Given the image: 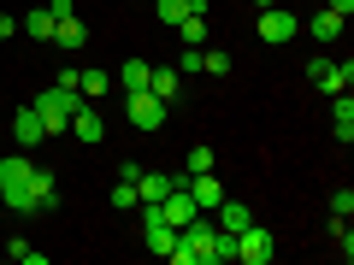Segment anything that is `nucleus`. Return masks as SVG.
I'll return each instance as SVG.
<instances>
[{
    "label": "nucleus",
    "instance_id": "nucleus-23",
    "mask_svg": "<svg viewBox=\"0 0 354 265\" xmlns=\"http://www.w3.org/2000/svg\"><path fill=\"white\" fill-rule=\"evenodd\" d=\"M77 95H83V101H101L106 95V71H77Z\"/></svg>",
    "mask_w": 354,
    "mask_h": 265
},
{
    "label": "nucleus",
    "instance_id": "nucleus-12",
    "mask_svg": "<svg viewBox=\"0 0 354 265\" xmlns=\"http://www.w3.org/2000/svg\"><path fill=\"white\" fill-rule=\"evenodd\" d=\"M165 189H171V171H142V177H136V206L165 201Z\"/></svg>",
    "mask_w": 354,
    "mask_h": 265
},
{
    "label": "nucleus",
    "instance_id": "nucleus-29",
    "mask_svg": "<svg viewBox=\"0 0 354 265\" xmlns=\"http://www.w3.org/2000/svg\"><path fill=\"white\" fill-rule=\"evenodd\" d=\"M12 259H24V265H48V253L30 248V242H12Z\"/></svg>",
    "mask_w": 354,
    "mask_h": 265
},
{
    "label": "nucleus",
    "instance_id": "nucleus-32",
    "mask_svg": "<svg viewBox=\"0 0 354 265\" xmlns=\"http://www.w3.org/2000/svg\"><path fill=\"white\" fill-rule=\"evenodd\" d=\"M254 6H260V12H266V6H278V0H254Z\"/></svg>",
    "mask_w": 354,
    "mask_h": 265
},
{
    "label": "nucleus",
    "instance_id": "nucleus-33",
    "mask_svg": "<svg viewBox=\"0 0 354 265\" xmlns=\"http://www.w3.org/2000/svg\"><path fill=\"white\" fill-rule=\"evenodd\" d=\"M0 118H6V112H0Z\"/></svg>",
    "mask_w": 354,
    "mask_h": 265
},
{
    "label": "nucleus",
    "instance_id": "nucleus-3",
    "mask_svg": "<svg viewBox=\"0 0 354 265\" xmlns=\"http://www.w3.org/2000/svg\"><path fill=\"white\" fill-rule=\"evenodd\" d=\"M77 101H83L77 88H59V83H53V88H41V95H36L30 106L41 112V130H48V136H65V130H71V112H77Z\"/></svg>",
    "mask_w": 354,
    "mask_h": 265
},
{
    "label": "nucleus",
    "instance_id": "nucleus-5",
    "mask_svg": "<svg viewBox=\"0 0 354 265\" xmlns=\"http://www.w3.org/2000/svg\"><path fill=\"white\" fill-rule=\"evenodd\" d=\"M124 106H130V124H136V130H160L165 124V101L153 95V88H130Z\"/></svg>",
    "mask_w": 354,
    "mask_h": 265
},
{
    "label": "nucleus",
    "instance_id": "nucleus-2",
    "mask_svg": "<svg viewBox=\"0 0 354 265\" xmlns=\"http://www.w3.org/2000/svg\"><path fill=\"white\" fill-rule=\"evenodd\" d=\"M36 165L24 159V153H6L0 159V201L12 206V213H36Z\"/></svg>",
    "mask_w": 354,
    "mask_h": 265
},
{
    "label": "nucleus",
    "instance_id": "nucleus-1",
    "mask_svg": "<svg viewBox=\"0 0 354 265\" xmlns=\"http://www.w3.org/2000/svg\"><path fill=\"white\" fill-rule=\"evenodd\" d=\"M165 259H177V265H218V224L189 218V224L177 230V242H171Z\"/></svg>",
    "mask_w": 354,
    "mask_h": 265
},
{
    "label": "nucleus",
    "instance_id": "nucleus-31",
    "mask_svg": "<svg viewBox=\"0 0 354 265\" xmlns=\"http://www.w3.org/2000/svg\"><path fill=\"white\" fill-rule=\"evenodd\" d=\"M330 12H342V18H348V12H354V0H330Z\"/></svg>",
    "mask_w": 354,
    "mask_h": 265
},
{
    "label": "nucleus",
    "instance_id": "nucleus-18",
    "mask_svg": "<svg viewBox=\"0 0 354 265\" xmlns=\"http://www.w3.org/2000/svg\"><path fill=\"white\" fill-rule=\"evenodd\" d=\"M53 41H59L65 53H77V48H83V41H88V30H83V18H77V12H71V18H59V30H53Z\"/></svg>",
    "mask_w": 354,
    "mask_h": 265
},
{
    "label": "nucleus",
    "instance_id": "nucleus-20",
    "mask_svg": "<svg viewBox=\"0 0 354 265\" xmlns=\"http://www.w3.org/2000/svg\"><path fill=\"white\" fill-rule=\"evenodd\" d=\"M148 71H153V59H124V65H118V83H124V95H130V88H148Z\"/></svg>",
    "mask_w": 354,
    "mask_h": 265
},
{
    "label": "nucleus",
    "instance_id": "nucleus-21",
    "mask_svg": "<svg viewBox=\"0 0 354 265\" xmlns=\"http://www.w3.org/2000/svg\"><path fill=\"white\" fill-rule=\"evenodd\" d=\"M30 189H36V213H41V206H59V183H53V171L36 165V183H30Z\"/></svg>",
    "mask_w": 354,
    "mask_h": 265
},
{
    "label": "nucleus",
    "instance_id": "nucleus-26",
    "mask_svg": "<svg viewBox=\"0 0 354 265\" xmlns=\"http://www.w3.org/2000/svg\"><path fill=\"white\" fill-rule=\"evenodd\" d=\"M106 201H113V206H136V183H124V177H118V183H113V195H106Z\"/></svg>",
    "mask_w": 354,
    "mask_h": 265
},
{
    "label": "nucleus",
    "instance_id": "nucleus-22",
    "mask_svg": "<svg viewBox=\"0 0 354 265\" xmlns=\"http://www.w3.org/2000/svg\"><path fill=\"white\" fill-rule=\"evenodd\" d=\"M177 36H183V48H201L207 41V12H189L183 24H177Z\"/></svg>",
    "mask_w": 354,
    "mask_h": 265
},
{
    "label": "nucleus",
    "instance_id": "nucleus-4",
    "mask_svg": "<svg viewBox=\"0 0 354 265\" xmlns=\"http://www.w3.org/2000/svg\"><path fill=\"white\" fill-rule=\"evenodd\" d=\"M307 77H313L325 95H348V83H354V59H307Z\"/></svg>",
    "mask_w": 354,
    "mask_h": 265
},
{
    "label": "nucleus",
    "instance_id": "nucleus-16",
    "mask_svg": "<svg viewBox=\"0 0 354 265\" xmlns=\"http://www.w3.org/2000/svg\"><path fill=\"white\" fill-rule=\"evenodd\" d=\"M148 88L160 95L165 106H171V101H177V88H183V77H177V65H153V71H148Z\"/></svg>",
    "mask_w": 354,
    "mask_h": 265
},
{
    "label": "nucleus",
    "instance_id": "nucleus-28",
    "mask_svg": "<svg viewBox=\"0 0 354 265\" xmlns=\"http://www.w3.org/2000/svg\"><path fill=\"white\" fill-rule=\"evenodd\" d=\"M354 213V189H337L330 195V218H348Z\"/></svg>",
    "mask_w": 354,
    "mask_h": 265
},
{
    "label": "nucleus",
    "instance_id": "nucleus-30",
    "mask_svg": "<svg viewBox=\"0 0 354 265\" xmlns=\"http://www.w3.org/2000/svg\"><path fill=\"white\" fill-rule=\"evenodd\" d=\"M12 30H18V18H12V12H0V41L12 36Z\"/></svg>",
    "mask_w": 354,
    "mask_h": 265
},
{
    "label": "nucleus",
    "instance_id": "nucleus-25",
    "mask_svg": "<svg viewBox=\"0 0 354 265\" xmlns=\"http://www.w3.org/2000/svg\"><path fill=\"white\" fill-rule=\"evenodd\" d=\"M195 71H201V48H183L177 53V77H195Z\"/></svg>",
    "mask_w": 354,
    "mask_h": 265
},
{
    "label": "nucleus",
    "instance_id": "nucleus-7",
    "mask_svg": "<svg viewBox=\"0 0 354 265\" xmlns=\"http://www.w3.org/2000/svg\"><path fill=\"white\" fill-rule=\"evenodd\" d=\"M153 213H160L171 230H183L189 218H201V206L189 201V189H165V201H153Z\"/></svg>",
    "mask_w": 354,
    "mask_h": 265
},
{
    "label": "nucleus",
    "instance_id": "nucleus-19",
    "mask_svg": "<svg viewBox=\"0 0 354 265\" xmlns=\"http://www.w3.org/2000/svg\"><path fill=\"white\" fill-rule=\"evenodd\" d=\"M342 24H348V18L325 6V12H313V24H307V30H313V41H337V36H342Z\"/></svg>",
    "mask_w": 354,
    "mask_h": 265
},
{
    "label": "nucleus",
    "instance_id": "nucleus-11",
    "mask_svg": "<svg viewBox=\"0 0 354 265\" xmlns=\"http://www.w3.org/2000/svg\"><path fill=\"white\" fill-rule=\"evenodd\" d=\"M71 136H77V141H101V136H106L101 106H83V101H77V112H71Z\"/></svg>",
    "mask_w": 354,
    "mask_h": 265
},
{
    "label": "nucleus",
    "instance_id": "nucleus-9",
    "mask_svg": "<svg viewBox=\"0 0 354 265\" xmlns=\"http://www.w3.org/2000/svg\"><path fill=\"white\" fill-rule=\"evenodd\" d=\"M260 41H272V48L295 41V12H278V6H266V12H260Z\"/></svg>",
    "mask_w": 354,
    "mask_h": 265
},
{
    "label": "nucleus",
    "instance_id": "nucleus-24",
    "mask_svg": "<svg viewBox=\"0 0 354 265\" xmlns=\"http://www.w3.org/2000/svg\"><path fill=\"white\" fill-rule=\"evenodd\" d=\"M201 71H207V77H225V71H230V53H218V48L201 53Z\"/></svg>",
    "mask_w": 354,
    "mask_h": 265
},
{
    "label": "nucleus",
    "instance_id": "nucleus-13",
    "mask_svg": "<svg viewBox=\"0 0 354 265\" xmlns=\"http://www.w3.org/2000/svg\"><path fill=\"white\" fill-rule=\"evenodd\" d=\"M189 12H207V0H153V18H160V24H183V18Z\"/></svg>",
    "mask_w": 354,
    "mask_h": 265
},
{
    "label": "nucleus",
    "instance_id": "nucleus-27",
    "mask_svg": "<svg viewBox=\"0 0 354 265\" xmlns=\"http://www.w3.org/2000/svg\"><path fill=\"white\" fill-rule=\"evenodd\" d=\"M183 171H213V148H189V159H183Z\"/></svg>",
    "mask_w": 354,
    "mask_h": 265
},
{
    "label": "nucleus",
    "instance_id": "nucleus-14",
    "mask_svg": "<svg viewBox=\"0 0 354 265\" xmlns=\"http://www.w3.org/2000/svg\"><path fill=\"white\" fill-rule=\"evenodd\" d=\"M330 130H337L342 148L354 141V101H348V95H330Z\"/></svg>",
    "mask_w": 354,
    "mask_h": 265
},
{
    "label": "nucleus",
    "instance_id": "nucleus-15",
    "mask_svg": "<svg viewBox=\"0 0 354 265\" xmlns=\"http://www.w3.org/2000/svg\"><path fill=\"white\" fill-rule=\"evenodd\" d=\"M213 213H218V230H230V236H242V230L254 224V213H248V201H218Z\"/></svg>",
    "mask_w": 354,
    "mask_h": 265
},
{
    "label": "nucleus",
    "instance_id": "nucleus-17",
    "mask_svg": "<svg viewBox=\"0 0 354 265\" xmlns=\"http://www.w3.org/2000/svg\"><path fill=\"white\" fill-rule=\"evenodd\" d=\"M18 30H24V36H36V41H53L59 18H53V6H41V12H24V18H18Z\"/></svg>",
    "mask_w": 354,
    "mask_h": 265
},
{
    "label": "nucleus",
    "instance_id": "nucleus-10",
    "mask_svg": "<svg viewBox=\"0 0 354 265\" xmlns=\"http://www.w3.org/2000/svg\"><path fill=\"white\" fill-rule=\"evenodd\" d=\"M183 189H189V201L201 206V213H213V206L225 201V189H218V177H213V171H189V183H183Z\"/></svg>",
    "mask_w": 354,
    "mask_h": 265
},
{
    "label": "nucleus",
    "instance_id": "nucleus-6",
    "mask_svg": "<svg viewBox=\"0 0 354 265\" xmlns=\"http://www.w3.org/2000/svg\"><path fill=\"white\" fill-rule=\"evenodd\" d=\"M272 253H278V242H272V230L248 224V230L236 236V259H242V265H272Z\"/></svg>",
    "mask_w": 354,
    "mask_h": 265
},
{
    "label": "nucleus",
    "instance_id": "nucleus-8",
    "mask_svg": "<svg viewBox=\"0 0 354 265\" xmlns=\"http://www.w3.org/2000/svg\"><path fill=\"white\" fill-rule=\"evenodd\" d=\"M12 136H18V148H41V141H48L36 106H12Z\"/></svg>",
    "mask_w": 354,
    "mask_h": 265
}]
</instances>
